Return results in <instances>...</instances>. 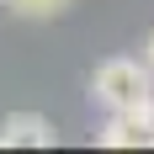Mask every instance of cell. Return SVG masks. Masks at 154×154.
Segmentation results:
<instances>
[{
  "mask_svg": "<svg viewBox=\"0 0 154 154\" xmlns=\"http://www.w3.org/2000/svg\"><path fill=\"white\" fill-rule=\"evenodd\" d=\"M91 101L101 112H138L154 101V75L143 59H101L91 75Z\"/></svg>",
  "mask_w": 154,
  "mask_h": 154,
  "instance_id": "cell-1",
  "label": "cell"
},
{
  "mask_svg": "<svg viewBox=\"0 0 154 154\" xmlns=\"http://www.w3.org/2000/svg\"><path fill=\"white\" fill-rule=\"evenodd\" d=\"M96 143H101V149H138V143H154V101L138 106V112H106Z\"/></svg>",
  "mask_w": 154,
  "mask_h": 154,
  "instance_id": "cell-2",
  "label": "cell"
},
{
  "mask_svg": "<svg viewBox=\"0 0 154 154\" xmlns=\"http://www.w3.org/2000/svg\"><path fill=\"white\" fill-rule=\"evenodd\" d=\"M53 122H48L43 112H11L5 122H0V143L5 149H53Z\"/></svg>",
  "mask_w": 154,
  "mask_h": 154,
  "instance_id": "cell-3",
  "label": "cell"
},
{
  "mask_svg": "<svg viewBox=\"0 0 154 154\" xmlns=\"http://www.w3.org/2000/svg\"><path fill=\"white\" fill-rule=\"evenodd\" d=\"M69 0H5V11L11 16H27V21H48V16H59Z\"/></svg>",
  "mask_w": 154,
  "mask_h": 154,
  "instance_id": "cell-4",
  "label": "cell"
},
{
  "mask_svg": "<svg viewBox=\"0 0 154 154\" xmlns=\"http://www.w3.org/2000/svg\"><path fill=\"white\" fill-rule=\"evenodd\" d=\"M143 64H149V75H154V32H149V43H143Z\"/></svg>",
  "mask_w": 154,
  "mask_h": 154,
  "instance_id": "cell-5",
  "label": "cell"
}]
</instances>
